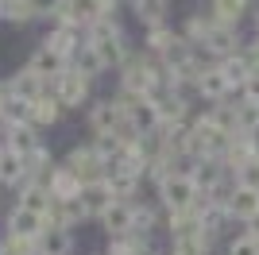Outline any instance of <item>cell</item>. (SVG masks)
Segmentation results:
<instances>
[{
	"label": "cell",
	"mask_w": 259,
	"mask_h": 255,
	"mask_svg": "<svg viewBox=\"0 0 259 255\" xmlns=\"http://www.w3.org/2000/svg\"><path fill=\"white\" fill-rule=\"evenodd\" d=\"M66 170H70L81 186H101V182H105V170H108V159L97 151V143H93V147H74L70 159H66Z\"/></svg>",
	"instance_id": "obj_1"
},
{
	"label": "cell",
	"mask_w": 259,
	"mask_h": 255,
	"mask_svg": "<svg viewBox=\"0 0 259 255\" xmlns=\"http://www.w3.org/2000/svg\"><path fill=\"white\" fill-rule=\"evenodd\" d=\"M197 197H201V190H197L194 182H190V174H170V178L159 182V201L166 205V212H182V209H194Z\"/></svg>",
	"instance_id": "obj_2"
},
{
	"label": "cell",
	"mask_w": 259,
	"mask_h": 255,
	"mask_svg": "<svg viewBox=\"0 0 259 255\" xmlns=\"http://www.w3.org/2000/svg\"><path fill=\"white\" fill-rule=\"evenodd\" d=\"M89 47H97V54L105 58V66L124 62V35H120V27L108 20V16H101V20L93 23V39H89Z\"/></svg>",
	"instance_id": "obj_3"
},
{
	"label": "cell",
	"mask_w": 259,
	"mask_h": 255,
	"mask_svg": "<svg viewBox=\"0 0 259 255\" xmlns=\"http://www.w3.org/2000/svg\"><path fill=\"white\" fill-rule=\"evenodd\" d=\"M186 174H190V182H194L201 193H217V197H221V186H225L228 166H225L221 159H197ZM221 201H225V197H221Z\"/></svg>",
	"instance_id": "obj_4"
},
{
	"label": "cell",
	"mask_w": 259,
	"mask_h": 255,
	"mask_svg": "<svg viewBox=\"0 0 259 255\" xmlns=\"http://www.w3.org/2000/svg\"><path fill=\"white\" fill-rule=\"evenodd\" d=\"M225 209L232 221H255L259 217V190H248V186H232V193L225 197Z\"/></svg>",
	"instance_id": "obj_5"
},
{
	"label": "cell",
	"mask_w": 259,
	"mask_h": 255,
	"mask_svg": "<svg viewBox=\"0 0 259 255\" xmlns=\"http://www.w3.org/2000/svg\"><path fill=\"white\" fill-rule=\"evenodd\" d=\"M255 159H259V136H240V132H236L221 162H225V166L236 174V170H244L248 162H255Z\"/></svg>",
	"instance_id": "obj_6"
},
{
	"label": "cell",
	"mask_w": 259,
	"mask_h": 255,
	"mask_svg": "<svg viewBox=\"0 0 259 255\" xmlns=\"http://www.w3.org/2000/svg\"><path fill=\"white\" fill-rule=\"evenodd\" d=\"M85 89H89V77L77 74V70H62L54 77V97L58 105H81L85 101Z\"/></svg>",
	"instance_id": "obj_7"
},
{
	"label": "cell",
	"mask_w": 259,
	"mask_h": 255,
	"mask_svg": "<svg viewBox=\"0 0 259 255\" xmlns=\"http://www.w3.org/2000/svg\"><path fill=\"white\" fill-rule=\"evenodd\" d=\"M201 47L213 51V54H221V58H232V54H240V35H236V27L213 20V27H209V35H205Z\"/></svg>",
	"instance_id": "obj_8"
},
{
	"label": "cell",
	"mask_w": 259,
	"mask_h": 255,
	"mask_svg": "<svg viewBox=\"0 0 259 255\" xmlns=\"http://www.w3.org/2000/svg\"><path fill=\"white\" fill-rule=\"evenodd\" d=\"M101 224H105V232H112V236L132 232V224H136V205H128L124 197H116V201L101 212Z\"/></svg>",
	"instance_id": "obj_9"
},
{
	"label": "cell",
	"mask_w": 259,
	"mask_h": 255,
	"mask_svg": "<svg viewBox=\"0 0 259 255\" xmlns=\"http://www.w3.org/2000/svg\"><path fill=\"white\" fill-rule=\"evenodd\" d=\"M43 228H47V217L23 209V205H16V209L8 212V236H39Z\"/></svg>",
	"instance_id": "obj_10"
},
{
	"label": "cell",
	"mask_w": 259,
	"mask_h": 255,
	"mask_svg": "<svg viewBox=\"0 0 259 255\" xmlns=\"http://www.w3.org/2000/svg\"><path fill=\"white\" fill-rule=\"evenodd\" d=\"M228 77H225V70L221 66H205V74L197 77V93L205 97V101H225L228 97Z\"/></svg>",
	"instance_id": "obj_11"
},
{
	"label": "cell",
	"mask_w": 259,
	"mask_h": 255,
	"mask_svg": "<svg viewBox=\"0 0 259 255\" xmlns=\"http://www.w3.org/2000/svg\"><path fill=\"white\" fill-rule=\"evenodd\" d=\"M74 247V236L70 228H58V224H47L39 232V255H66Z\"/></svg>",
	"instance_id": "obj_12"
},
{
	"label": "cell",
	"mask_w": 259,
	"mask_h": 255,
	"mask_svg": "<svg viewBox=\"0 0 259 255\" xmlns=\"http://www.w3.org/2000/svg\"><path fill=\"white\" fill-rule=\"evenodd\" d=\"M112 201H116V193L108 190L105 182H101V186H85V190H81V209H85V217H97V221H101V212H105Z\"/></svg>",
	"instance_id": "obj_13"
},
{
	"label": "cell",
	"mask_w": 259,
	"mask_h": 255,
	"mask_svg": "<svg viewBox=\"0 0 259 255\" xmlns=\"http://www.w3.org/2000/svg\"><path fill=\"white\" fill-rule=\"evenodd\" d=\"M43 74H35V70H23V74L12 77V97H20V101H39L43 97Z\"/></svg>",
	"instance_id": "obj_14"
},
{
	"label": "cell",
	"mask_w": 259,
	"mask_h": 255,
	"mask_svg": "<svg viewBox=\"0 0 259 255\" xmlns=\"http://www.w3.org/2000/svg\"><path fill=\"white\" fill-rule=\"evenodd\" d=\"M8 151H16L20 159H31L35 151H39V139H35L31 124H12V132H8Z\"/></svg>",
	"instance_id": "obj_15"
},
{
	"label": "cell",
	"mask_w": 259,
	"mask_h": 255,
	"mask_svg": "<svg viewBox=\"0 0 259 255\" xmlns=\"http://www.w3.org/2000/svg\"><path fill=\"white\" fill-rule=\"evenodd\" d=\"M47 190L54 193V197H58V201H74V197H81V182L74 178V174H70V170H54L51 174V182H47Z\"/></svg>",
	"instance_id": "obj_16"
},
{
	"label": "cell",
	"mask_w": 259,
	"mask_h": 255,
	"mask_svg": "<svg viewBox=\"0 0 259 255\" xmlns=\"http://www.w3.org/2000/svg\"><path fill=\"white\" fill-rule=\"evenodd\" d=\"M108 255H151V251H147V236H140V232H120V236H112Z\"/></svg>",
	"instance_id": "obj_17"
},
{
	"label": "cell",
	"mask_w": 259,
	"mask_h": 255,
	"mask_svg": "<svg viewBox=\"0 0 259 255\" xmlns=\"http://www.w3.org/2000/svg\"><path fill=\"white\" fill-rule=\"evenodd\" d=\"M244 16H248V0H213V20L236 27Z\"/></svg>",
	"instance_id": "obj_18"
},
{
	"label": "cell",
	"mask_w": 259,
	"mask_h": 255,
	"mask_svg": "<svg viewBox=\"0 0 259 255\" xmlns=\"http://www.w3.org/2000/svg\"><path fill=\"white\" fill-rule=\"evenodd\" d=\"M236 132L240 136H259V105L255 101H240L236 105Z\"/></svg>",
	"instance_id": "obj_19"
},
{
	"label": "cell",
	"mask_w": 259,
	"mask_h": 255,
	"mask_svg": "<svg viewBox=\"0 0 259 255\" xmlns=\"http://www.w3.org/2000/svg\"><path fill=\"white\" fill-rule=\"evenodd\" d=\"M74 70H77V74H85V77H93V74L105 70V58L97 54V47H89V42H85V47L74 54Z\"/></svg>",
	"instance_id": "obj_20"
},
{
	"label": "cell",
	"mask_w": 259,
	"mask_h": 255,
	"mask_svg": "<svg viewBox=\"0 0 259 255\" xmlns=\"http://www.w3.org/2000/svg\"><path fill=\"white\" fill-rule=\"evenodd\" d=\"M62 62H66V58H62V54H58V51H51V47H43V51L35 54L31 70H35V74H43V77H58V74H62Z\"/></svg>",
	"instance_id": "obj_21"
},
{
	"label": "cell",
	"mask_w": 259,
	"mask_h": 255,
	"mask_svg": "<svg viewBox=\"0 0 259 255\" xmlns=\"http://www.w3.org/2000/svg\"><path fill=\"white\" fill-rule=\"evenodd\" d=\"M47 47H51V51H58L66 58V54H77L81 51V47H77V35H74V27H70V23H66V27H58V31L51 35V42H47Z\"/></svg>",
	"instance_id": "obj_22"
},
{
	"label": "cell",
	"mask_w": 259,
	"mask_h": 255,
	"mask_svg": "<svg viewBox=\"0 0 259 255\" xmlns=\"http://www.w3.org/2000/svg\"><path fill=\"white\" fill-rule=\"evenodd\" d=\"M54 120H58V97L31 101V124H54Z\"/></svg>",
	"instance_id": "obj_23"
},
{
	"label": "cell",
	"mask_w": 259,
	"mask_h": 255,
	"mask_svg": "<svg viewBox=\"0 0 259 255\" xmlns=\"http://www.w3.org/2000/svg\"><path fill=\"white\" fill-rule=\"evenodd\" d=\"M136 12H140V20H147L151 27H159L166 20V0H132Z\"/></svg>",
	"instance_id": "obj_24"
},
{
	"label": "cell",
	"mask_w": 259,
	"mask_h": 255,
	"mask_svg": "<svg viewBox=\"0 0 259 255\" xmlns=\"http://www.w3.org/2000/svg\"><path fill=\"white\" fill-rule=\"evenodd\" d=\"M35 12L31 0H0V20H27Z\"/></svg>",
	"instance_id": "obj_25"
},
{
	"label": "cell",
	"mask_w": 259,
	"mask_h": 255,
	"mask_svg": "<svg viewBox=\"0 0 259 255\" xmlns=\"http://www.w3.org/2000/svg\"><path fill=\"white\" fill-rule=\"evenodd\" d=\"M8 255H39V236H8Z\"/></svg>",
	"instance_id": "obj_26"
},
{
	"label": "cell",
	"mask_w": 259,
	"mask_h": 255,
	"mask_svg": "<svg viewBox=\"0 0 259 255\" xmlns=\"http://www.w3.org/2000/svg\"><path fill=\"white\" fill-rule=\"evenodd\" d=\"M178 47H182V39H178V35L162 31V27H155V31H151V51H159V54H166V58H170Z\"/></svg>",
	"instance_id": "obj_27"
},
{
	"label": "cell",
	"mask_w": 259,
	"mask_h": 255,
	"mask_svg": "<svg viewBox=\"0 0 259 255\" xmlns=\"http://www.w3.org/2000/svg\"><path fill=\"white\" fill-rule=\"evenodd\" d=\"M209 27H213V20H209V16H194V20L186 23V39H190V42H205Z\"/></svg>",
	"instance_id": "obj_28"
},
{
	"label": "cell",
	"mask_w": 259,
	"mask_h": 255,
	"mask_svg": "<svg viewBox=\"0 0 259 255\" xmlns=\"http://www.w3.org/2000/svg\"><path fill=\"white\" fill-rule=\"evenodd\" d=\"M132 232H155V209H147V205H136V224H132Z\"/></svg>",
	"instance_id": "obj_29"
},
{
	"label": "cell",
	"mask_w": 259,
	"mask_h": 255,
	"mask_svg": "<svg viewBox=\"0 0 259 255\" xmlns=\"http://www.w3.org/2000/svg\"><path fill=\"white\" fill-rule=\"evenodd\" d=\"M228 255H259V240L255 236H236V240H232V244H228Z\"/></svg>",
	"instance_id": "obj_30"
},
{
	"label": "cell",
	"mask_w": 259,
	"mask_h": 255,
	"mask_svg": "<svg viewBox=\"0 0 259 255\" xmlns=\"http://www.w3.org/2000/svg\"><path fill=\"white\" fill-rule=\"evenodd\" d=\"M232 178H236V186H248V190H259V159H255V162H248L244 170H236Z\"/></svg>",
	"instance_id": "obj_31"
},
{
	"label": "cell",
	"mask_w": 259,
	"mask_h": 255,
	"mask_svg": "<svg viewBox=\"0 0 259 255\" xmlns=\"http://www.w3.org/2000/svg\"><path fill=\"white\" fill-rule=\"evenodd\" d=\"M240 93H244V101H255L259 105V70H251V77L240 85Z\"/></svg>",
	"instance_id": "obj_32"
},
{
	"label": "cell",
	"mask_w": 259,
	"mask_h": 255,
	"mask_svg": "<svg viewBox=\"0 0 259 255\" xmlns=\"http://www.w3.org/2000/svg\"><path fill=\"white\" fill-rule=\"evenodd\" d=\"M244 54H248V58H251V66H255V70H259V39L251 42V47H248V51H244Z\"/></svg>",
	"instance_id": "obj_33"
},
{
	"label": "cell",
	"mask_w": 259,
	"mask_h": 255,
	"mask_svg": "<svg viewBox=\"0 0 259 255\" xmlns=\"http://www.w3.org/2000/svg\"><path fill=\"white\" fill-rule=\"evenodd\" d=\"M8 97H12V85H0V105H4Z\"/></svg>",
	"instance_id": "obj_34"
},
{
	"label": "cell",
	"mask_w": 259,
	"mask_h": 255,
	"mask_svg": "<svg viewBox=\"0 0 259 255\" xmlns=\"http://www.w3.org/2000/svg\"><path fill=\"white\" fill-rule=\"evenodd\" d=\"M108 4H116V0H105V8H108Z\"/></svg>",
	"instance_id": "obj_35"
},
{
	"label": "cell",
	"mask_w": 259,
	"mask_h": 255,
	"mask_svg": "<svg viewBox=\"0 0 259 255\" xmlns=\"http://www.w3.org/2000/svg\"><path fill=\"white\" fill-rule=\"evenodd\" d=\"M255 23H259V12H255Z\"/></svg>",
	"instance_id": "obj_36"
},
{
	"label": "cell",
	"mask_w": 259,
	"mask_h": 255,
	"mask_svg": "<svg viewBox=\"0 0 259 255\" xmlns=\"http://www.w3.org/2000/svg\"><path fill=\"white\" fill-rule=\"evenodd\" d=\"M0 255H8V251H0Z\"/></svg>",
	"instance_id": "obj_37"
},
{
	"label": "cell",
	"mask_w": 259,
	"mask_h": 255,
	"mask_svg": "<svg viewBox=\"0 0 259 255\" xmlns=\"http://www.w3.org/2000/svg\"><path fill=\"white\" fill-rule=\"evenodd\" d=\"M0 120H4V116H0Z\"/></svg>",
	"instance_id": "obj_38"
}]
</instances>
